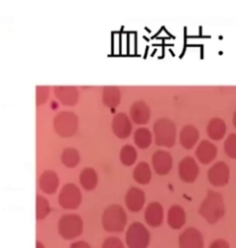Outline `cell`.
Instances as JSON below:
<instances>
[{
	"mask_svg": "<svg viewBox=\"0 0 236 248\" xmlns=\"http://www.w3.org/2000/svg\"><path fill=\"white\" fill-rule=\"evenodd\" d=\"M199 212L208 223L215 224L225 214L222 196L215 191H208L206 199L201 203Z\"/></svg>",
	"mask_w": 236,
	"mask_h": 248,
	"instance_id": "6da1fadb",
	"label": "cell"
},
{
	"mask_svg": "<svg viewBox=\"0 0 236 248\" xmlns=\"http://www.w3.org/2000/svg\"><path fill=\"white\" fill-rule=\"evenodd\" d=\"M127 215L123 207L113 204L107 207L102 215V226L106 232L119 233L126 229Z\"/></svg>",
	"mask_w": 236,
	"mask_h": 248,
	"instance_id": "7a4b0ae2",
	"label": "cell"
},
{
	"mask_svg": "<svg viewBox=\"0 0 236 248\" xmlns=\"http://www.w3.org/2000/svg\"><path fill=\"white\" fill-rule=\"evenodd\" d=\"M84 230L81 217L77 214H66L57 223V232L64 240H75L80 236Z\"/></svg>",
	"mask_w": 236,
	"mask_h": 248,
	"instance_id": "3957f363",
	"label": "cell"
},
{
	"mask_svg": "<svg viewBox=\"0 0 236 248\" xmlns=\"http://www.w3.org/2000/svg\"><path fill=\"white\" fill-rule=\"evenodd\" d=\"M151 243V233L148 228L139 221L133 222L126 232L127 248H148Z\"/></svg>",
	"mask_w": 236,
	"mask_h": 248,
	"instance_id": "277c9868",
	"label": "cell"
},
{
	"mask_svg": "<svg viewBox=\"0 0 236 248\" xmlns=\"http://www.w3.org/2000/svg\"><path fill=\"white\" fill-rule=\"evenodd\" d=\"M82 201L79 188L74 184H66L60 191L58 202L65 210H77Z\"/></svg>",
	"mask_w": 236,
	"mask_h": 248,
	"instance_id": "5b68a950",
	"label": "cell"
},
{
	"mask_svg": "<svg viewBox=\"0 0 236 248\" xmlns=\"http://www.w3.org/2000/svg\"><path fill=\"white\" fill-rule=\"evenodd\" d=\"M156 143L163 147H173L175 142V128L173 122L167 119H161L154 124Z\"/></svg>",
	"mask_w": 236,
	"mask_h": 248,
	"instance_id": "8992f818",
	"label": "cell"
},
{
	"mask_svg": "<svg viewBox=\"0 0 236 248\" xmlns=\"http://www.w3.org/2000/svg\"><path fill=\"white\" fill-rule=\"evenodd\" d=\"M230 178V169L225 162H219L215 163L208 172L209 183L214 186H226Z\"/></svg>",
	"mask_w": 236,
	"mask_h": 248,
	"instance_id": "52a82bcc",
	"label": "cell"
},
{
	"mask_svg": "<svg viewBox=\"0 0 236 248\" xmlns=\"http://www.w3.org/2000/svg\"><path fill=\"white\" fill-rule=\"evenodd\" d=\"M179 248H204V240L201 232L196 228L185 230L178 238Z\"/></svg>",
	"mask_w": 236,
	"mask_h": 248,
	"instance_id": "ba28073f",
	"label": "cell"
},
{
	"mask_svg": "<svg viewBox=\"0 0 236 248\" xmlns=\"http://www.w3.org/2000/svg\"><path fill=\"white\" fill-rule=\"evenodd\" d=\"M57 133L63 137H69L76 132L77 118L74 114L62 113L57 115L55 120Z\"/></svg>",
	"mask_w": 236,
	"mask_h": 248,
	"instance_id": "9c48e42d",
	"label": "cell"
},
{
	"mask_svg": "<svg viewBox=\"0 0 236 248\" xmlns=\"http://www.w3.org/2000/svg\"><path fill=\"white\" fill-rule=\"evenodd\" d=\"M146 223L152 228H159L164 219L163 208L158 202H151L148 205L144 213Z\"/></svg>",
	"mask_w": 236,
	"mask_h": 248,
	"instance_id": "30bf717a",
	"label": "cell"
},
{
	"mask_svg": "<svg viewBox=\"0 0 236 248\" xmlns=\"http://www.w3.org/2000/svg\"><path fill=\"white\" fill-rule=\"evenodd\" d=\"M199 172V166L192 157H186L180 162L179 175L183 181L193 183L198 178Z\"/></svg>",
	"mask_w": 236,
	"mask_h": 248,
	"instance_id": "8fae6325",
	"label": "cell"
},
{
	"mask_svg": "<svg viewBox=\"0 0 236 248\" xmlns=\"http://www.w3.org/2000/svg\"><path fill=\"white\" fill-rule=\"evenodd\" d=\"M152 165L154 171L159 175H165L170 172L173 167V158L170 153L164 151H158L152 156Z\"/></svg>",
	"mask_w": 236,
	"mask_h": 248,
	"instance_id": "7c38bea8",
	"label": "cell"
},
{
	"mask_svg": "<svg viewBox=\"0 0 236 248\" xmlns=\"http://www.w3.org/2000/svg\"><path fill=\"white\" fill-rule=\"evenodd\" d=\"M125 202L127 209L130 211L139 212L144 207L145 194L138 187H131L126 195Z\"/></svg>",
	"mask_w": 236,
	"mask_h": 248,
	"instance_id": "4fadbf2b",
	"label": "cell"
},
{
	"mask_svg": "<svg viewBox=\"0 0 236 248\" xmlns=\"http://www.w3.org/2000/svg\"><path fill=\"white\" fill-rule=\"evenodd\" d=\"M187 215L185 210L178 205L171 207L167 213V224L173 230H180L186 224Z\"/></svg>",
	"mask_w": 236,
	"mask_h": 248,
	"instance_id": "5bb4252c",
	"label": "cell"
},
{
	"mask_svg": "<svg viewBox=\"0 0 236 248\" xmlns=\"http://www.w3.org/2000/svg\"><path fill=\"white\" fill-rule=\"evenodd\" d=\"M217 153V148L214 144L208 140H203L198 146L196 155L201 163L208 164L216 158Z\"/></svg>",
	"mask_w": 236,
	"mask_h": 248,
	"instance_id": "9a60e30c",
	"label": "cell"
},
{
	"mask_svg": "<svg viewBox=\"0 0 236 248\" xmlns=\"http://www.w3.org/2000/svg\"><path fill=\"white\" fill-rule=\"evenodd\" d=\"M39 185L44 193L51 195L57 192L59 186V178L54 171H46L42 173Z\"/></svg>",
	"mask_w": 236,
	"mask_h": 248,
	"instance_id": "2e32d148",
	"label": "cell"
},
{
	"mask_svg": "<svg viewBox=\"0 0 236 248\" xmlns=\"http://www.w3.org/2000/svg\"><path fill=\"white\" fill-rule=\"evenodd\" d=\"M227 126L225 122L219 117L211 119L207 126L208 136L213 140H220L226 134Z\"/></svg>",
	"mask_w": 236,
	"mask_h": 248,
	"instance_id": "e0dca14e",
	"label": "cell"
},
{
	"mask_svg": "<svg viewBox=\"0 0 236 248\" xmlns=\"http://www.w3.org/2000/svg\"><path fill=\"white\" fill-rule=\"evenodd\" d=\"M199 133L198 129L193 125L185 126L180 134V142L185 149H192L199 140Z\"/></svg>",
	"mask_w": 236,
	"mask_h": 248,
	"instance_id": "ac0fdd59",
	"label": "cell"
},
{
	"mask_svg": "<svg viewBox=\"0 0 236 248\" xmlns=\"http://www.w3.org/2000/svg\"><path fill=\"white\" fill-rule=\"evenodd\" d=\"M113 132L120 139H126L130 134V124L127 117L119 114L113 120Z\"/></svg>",
	"mask_w": 236,
	"mask_h": 248,
	"instance_id": "d6986e66",
	"label": "cell"
},
{
	"mask_svg": "<svg viewBox=\"0 0 236 248\" xmlns=\"http://www.w3.org/2000/svg\"><path fill=\"white\" fill-rule=\"evenodd\" d=\"M79 183L86 190H94L98 184V174L94 168H85L79 174Z\"/></svg>",
	"mask_w": 236,
	"mask_h": 248,
	"instance_id": "ffe728a7",
	"label": "cell"
},
{
	"mask_svg": "<svg viewBox=\"0 0 236 248\" xmlns=\"http://www.w3.org/2000/svg\"><path fill=\"white\" fill-rule=\"evenodd\" d=\"M131 116L137 124H145L150 119L149 107L142 102H139L131 107Z\"/></svg>",
	"mask_w": 236,
	"mask_h": 248,
	"instance_id": "44dd1931",
	"label": "cell"
},
{
	"mask_svg": "<svg viewBox=\"0 0 236 248\" xmlns=\"http://www.w3.org/2000/svg\"><path fill=\"white\" fill-rule=\"evenodd\" d=\"M133 177L141 185L149 184L151 179V171L147 162H140L133 172Z\"/></svg>",
	"mask_w": 236,
	"mask_h": 248,
	"instance_id": "7402d4cb",
	"label": "cell"
},
{
	"mask_svg": "<svg viewBox=\"0 0 236 248\" xmlns=\"http://www.w3.org/2000/svg\"><path fill=\"white\" fill-rule=\"evenodd\" d=\"M79 160H80V157L78 151L72 148L66 149L61 156V161L67 168L76 167L79 164Z\"/></svg>",
	"mask_w": 236,
	"mask_h": 248,
	"instance_id": "603a6c76",
	"label": "cell"
},
{
	"mask_svg": "<svg viewBox=\"0 0 236 248\" xmlns=\"http://www.w3.org/2000/svg\"><path fill=\"white\" fill-rule=\"evenodd\" d=\"M51 212L50 204L47 200L40 195L36 198V219L38 220L45 219Z\"/></svg>",
	"mask_w": 236,
	"mask_h": 248,
	"instance_id": "cb8c5ba5",
	"label": "cell"
},
{
	"mask_svg": "<svg viewBox=\"0 0 236 248\" xmlns=\"http://www.w3.org/2000/svg\"><path fill=\"white\" fill-rule=\"evenodd\" d=\"M120 160L126 166H130L137 160V152L130 145L125 146L120 153Z\"/></svg>",
	"mask_w": 236,
	"mask_h": 248,
	"instance_id": "d4e9b609",
	"label": "cell"
},
{
	"mask_svg": "<svg viewBox=\"0 0 236 248\" xmlns=\"http://www.w3.org/2000/svg\"><path fill=\"white\" fill-rule=\"evenodd\" d=\"M135 142L141 148L146 149L151 143V135L146 128H140L135 134Z\"/></svg>",
	"mask_w": 236,
	"mask_h": 248,
	"instance_id": "484cf974",
	"label": "cell"
},
{
	"mask_svg": "<svg viewBox=\"0 0 236 248\" xmlns=\"http://www.w3.org/2000/svg\"><path fill=\"white\" fill-rule=\"evenodd\" d=\"M224 152L232 159H236V133L230 134L224 141Z\"/></svg>",
	"mask_w": 236,
	"mask_h": 248,
	"instance_id": "4316f807",
	"label": "cell"
},
{
	"mask_svg": "<svg viewBox=\"0 0 236 248\" xmlns=\"http://www.w3.org/2000/svg\"><path fill=\"white\" fill-rule=\"evenodd\" d=\"M102 248H125V245L120 239L111 236L104 240Z\"/></svg>",
	"mask_w": 236,
	"mask_h": 248,
	"instance_id": "83f0119b",
	"label": "cell"
},
{
	"mask_svg": "<svg viewBox=\"0 0 236 248\" xmlns=\"http://www.w3.org/2000/svg\"><path fill=\"white\" fill-rule=\"evenodd\" d=\"M208 248H230L229 244L227 243L225 240L222 239H219V240H215Z\"/></svg>",
	"mask_w": 236,
	"mask_h": 248,
	"instance_id": "f1b7e54d",
	"label": "cell"
},
{
	"mask_svg": "<svg viewBox=\"0 0 236 248\" xmlns=\"http://www.w3.org/2000/svg\"><path fill=\"white\" fill-rule=\"evenodd\" d=\"M69 248H92L91 245L86 241H76L70 245Z\"/></svg>",
	"mask_w": 236,
	"mask_h": 248,
	"instance_id": "f546056e",
	"label": "cell"
},
{
	"mask_svg": "<svg viewBox=\"0 0 236 248\" xmlns=\"http://www.w3.org/2000/svg\"><path fill=\"white\" fill-rule=\"evenodd\" d=\"M36 248H46V246L41 241H37L36 242Z\"/></svg>",
	"mask_w": 236,
	"mask_h": 248,
	"instance_id": "4dcf8cb0",
	"label": "cell"
},
{
	"mask_svg": "<svg viewBox=\"0 0 236 248\" xmlns=\"http://www.w3.org/2000/svg\"><path fill=\"white\" fill-rule=\"evenodd\" d=\"M233 124L236 127V110L235 111V113H234V115H233Z\"/></svg>",
	"mask_w": 236,
	"mask_h": 248,
	"instance_id": "1f68e13d",
	"label": "cell"
}]
</instances>
